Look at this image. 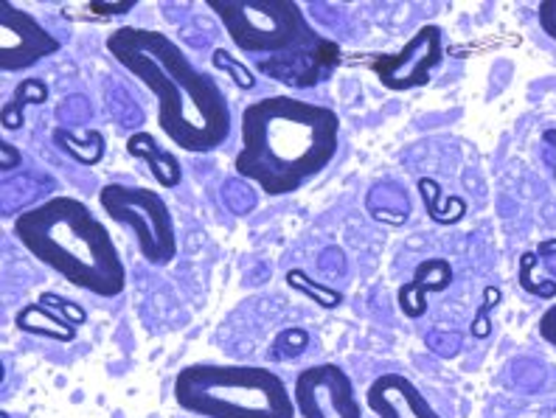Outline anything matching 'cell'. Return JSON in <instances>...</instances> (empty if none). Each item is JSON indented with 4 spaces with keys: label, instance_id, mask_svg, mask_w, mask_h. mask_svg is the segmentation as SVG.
I'll use <instances>...</instances> for the list:
<instances>
[{
    "label": "cell",
    "instance_id": "cell-12",
    "mask_svg": "<svg viewBox=\"0 0 556 418\" xmlns=\"http://www.w3.org/2000/svg\"><path fill=\"white\" fill-rule=\"evenodd\" d=\"M127 152L129 157H136V161H143L150 166L152 177H155V182L163 186V189H177L180 180H184V166H180V161L172 155L169 149H163L157 143V138L150 136V132H132L127 138Z\"/></svg>",
    "mask_w": 556,
    "mask_h": 418
},
{
    "label": "cell",
    "instance_id": "cell-19",
    "mask_svg": "<svg viewBox=\"0 0 556 418\" xmlns=\"http://www.w3.org/2000/svg\"><path fill=\"white\" fill-rule=\"evenodd\" d=\"M309 349V331L292 326V329L278 331L276 340L270 343V359L276 363H287V359H295L299 354Z\"/></svg>",
    "mask_w": 556,
    "mask_h": 418
},
{
    "label": "cell",
    "instance_id": "cell-7",
    "mask_svg": "<svg viewBox=\"0 0 556 418\" xmlns=\"http://www.w3.org/2000/svg\"><path fill=\"white\" fill-rule=\"evenodd\" d=\"M292 402L301 418H363L352 377L338 363L309 365L299 371Z\"/></svg>",
    "mask_w": 556,
    "mask_h": 418
},
{
    "label": "cell",
    "instance_id": "cell-1",
    "mask_svg": "<svg viewBox=\"0 0 556 418\" xmlns=\"http://www.w3.org/2000/svg\"><path fill=\"white\" fill-rule=\"evenodd\" d=\"M110 56L155 96L157 127L177 149L208 155L231 136V107L217 79L200 71L172 37L155 28L118 26Z\"/></svg>",
    "mask_w": 556,
    "mask_h": 418
},
{
    "label": "cell",
    "instance_id": "cell-27",
    "mask_svg": "<svg viewBox=\"0 0 556 418\" xmlns=\"http://www.w3.org/2000/svg\"><path fill=\"white\" fill-rule=\"evenodd\" d=\"M543 149H545V155H548L551 172H554V177H556V129H545Z\"/></svg>",
    "mask_w": 556,
    "mask_h": 418
},
{
    "label": "cell",
    "instance_id": "cell-4",
    "mask_svg": "<svg viewBox=\"0 0 556 418\" xmlns=\"http://www.w3.org/2000/svg\"><path fill=\"white\" fill-rule=\"evenodd\" d=\"M175 402L200 418H295L287 382L262 365L194 363L175 377Z\"/></svg>",
    "mask_w": 556,
    "mask_h": 418
},
{
    "label": "cell",
    "instance_id": "cell-11",
    "mask_svg": "<svg viewBox=\"0 0 556 418\" xmlns=\"http://www.w3.org/2000/svg\"><path fill=\"white\" fill-rule=\"evenodd\" d=\"M455 273L453 264L447 258H425V262L416 264L414 278L407 283H402L400 292H396V301H400V309L405 317H421L428 312L430 295H439V292L450 290Z\"/></svg>",
    "mask_w": 556,
    "mask_h": 418
},
{
    "label": "cell",
    "instance_id": "cell-26",
    "mask_svg": "<svg viewBox=\"0 0 556 418\" xmlns=\"http://www.w3.org/2000/svg\"><path fill=\"white\" fill-rule=\"evenodd\" d=\"M0 155H3V161H0V169H3V175H7V172H14L23 163L21 149L12 147L7 138H3V143H0Z\"/></svg>",
    "mask_w": 556,
    "mask_h": 418
},
{
    "label": "cell",
    "instance_id": "cell-25",
    "mask_svg": "<svg viewBox=\"0 0 556 418\" xmlns=\"http://www.w3.org/2000/svg\"><path fill=\"white\" fill-rule=\"evenodd\" d=\"M536 258L545 264L548 278H554L556 281V239H545V242L536 244Z\"/></svg>",
    "mask_w": 556,
    "mask_h": 418
},
{
    "label": "cell",
    "instance_id": "cell-28",
    "mask_svg": "<svg viewBox=\"0 0 556 418\" xmlns=\"http://www.w3.org/2000/svg\"><path fill=\"white\" fill-rule=\"evenodd\" d=\"M93 9V12H102V14H122V12H129V9H132V3H124V7H90Z\"/></svg>",
    "mask_w": 556,
    "mask_h": 418
},
{
    "label": "cell",
    "instance_id": "cell-14",
    "mask_svg": "<svg viewBox=\"0 0 556 418\" xmlns=\"http://www.w3.org/2000/svg\"><path fill=\"white\" fill-rule=\"evenodd\" d=\"M416 189H419L421 203H425L428 216L435 225H444V228H447V225L462 223L464 216H467L464 197H447L444 189H441V182L433 180V177H419V180H416Z\"/></svg>",
    "mask_w": 556,
    "mask_h": 418
},
{
    "label": "cell",
    "instance_id": "cell-15",
    "mask_svg": "<svg viewBox=\"0 0 556 418\" xmlns=\"http://www.w3.org/2000/svg\"><path fill=\"white\" fill-rule=\"evenodd\" d=\"M54 143L81 166H99L108 152V141L99 129H88L85 136H71L68 129H54Z\"/></svg>",
    "mask_w": 556,
    "mask_h": 418
},
{
    "label": "cell",
    "instance_id": "cell-17",
    "mask_svg": "<svg viewBox=\"0 0 556 418\" xmlns=\"http://www.w3.org/2000/svg\"><path fill=\"white\" fill-rule=\"evenodd\" d=\"M285 281L290 290L301 292L304 297L315 301L320 309H338V306L343 304V292L332 290V287H326V283H318L309 273L299 270V267H295V270H287Z\"/></svg>",
    "mask_w": 556,
    "mask_h": 418
},
{
    "label": "cell",
    "instance_id": "cell-8",
    "mask_svg": "<svg viewBox=\"0 0 556 418\" xmlns=\"http://www.w3.org/2000/svg\"><path fill=\"white\" fill-rule=\"evenodd\" d=\"M441 60H444V35L435 23H428L396 54L374 60L371 71L386 90L407 93V90L428 88Z\"/></svg>",
    "mask_w": 556,
    "mask_h": 418
},
{
    "label": "cell",
    "instance_id": "cell-6",
    "mask_svg": "<svg viewBox=\"0 0 556 418\" xmlns=\"http://www.w3.org/2000/svg\"><path fill=\"white\" fill-rule=\"evenodd\" d=\"M99 205L110 223L122 225L136 239L141 258L152 267H169L177 256V230L169 205L157 191L127 182H108Z\"/></svg>",
    "mask_w": 556,
    "mask_h": 418
},
{
    "label": "cell",
    "instance_id": "cell-24",
    "mask_svg": "<svg viewBox=\"0 0 556 418\" xmlns=\"http://www.w3.org/2000/svg\"><path fill=\"white\" fill-rule=\"evenodd\" d=\"M536 331H540L543 343L556 351V304L545 309V315L540 317V324H536Z\"/></svg>",
    "mask_w": 556,
    "mask_h": 418
},
{
    "label": "cell",
    "instance_id": "cell-13",
    "mask_svg": "<svg viewBox=\"0 0 556 418\" xmlns=\"http://www.w3.org/2000/svg\"><path fill=\"white\" fill-rule=\"evenodd\" d=\"M14 326L26 334H35V338L56 340V343H71L76 340V326L68 324L60 312H48L46 304H28L23 306L17 315H14Z\"/></svg>",
    "mask_w": 556,
    "mask_h": 418
},
{
    "label": "cell",
    "instance_id": "cell-18",
    "mask_svg": "<svg viewBox=\"0 0 556 418\" xmlns=\"http://www.w3.org/2000/svg\"><path fill=\"white\" fill-rule=\"evenodd\" d=\"M536 264H540L536 250H526V253L520 256V276H517L520 278V287L522 292H529V295L551 301V297H556V281L554 278L536 276Z\"/></svg>",
    "mask_w": 556,
    "mask_h": 418
},
{
    "label": "cell",
    "instance_id": "cell-2",
    "mask_svg": "<svg viewBox=\"0 0 556 418\" xmlns=\"http://www.w3.org/2000/svg\"><path fill=\"white\" fill-rule=\"evenodd\" d=\"M233 169L262 194L287 197L334 161L340 118L332 107L295 96H267L242 110Z\"/></svg>",
    "mask_w": 556,
    "mask_h": 418
},
{
    "label": "cell",
    "instance_id": "cell-10",
    "mask_svg": "<svg viewBox=\"0 0 556 418\" xmlns=\"http://www.w3.org/2000/svg\"><path fill=\"white\" fill-rule=\"evenodd\" d=\"M366 407L377 418H441L416 382L396 371L382 373L368 384Z\"/></svg>",
    "mask_w": 556,
    "mask_h": 418
},
{
    "label": "cell",
    "instance_id": "cell-16",
    "mask_svg": "<svg viewBox=\"0 0 556 418\" xmlns=\"http://www.w3.org/2000/svg\"><path fill=\"white\" fill-rule=\"evenodd\" d=\"M48 102V85L42 79L28 76L23 79L17 88H14L12 102L3 104V129L14 132V129L23 127V110L26 104H46Z\"/></svg>",
    "mask_w": 556,
    "mask_h": 418
},
{
    "label": "cell",
    "instance_id": "cell-22",
    "mask_svg": "<svg viewBox=\"0 0 556 418\" xmlns=\"http://www.w3.org/2000/svg\"><path fill=\"white\" fill-rule=\"evenodd\" d=\"M40 301L48 306H56V309H60V315L65 317L68 324H74L76 329L88 324V312L81 309L79 304H71V301H65V297H60V295H51V292H42Z\"/></svg>",
    "mask_w": 556,
    "mask_h": 418
},
{
    "label": "cell",
    "instance_id": "cell-23",
    "mask_svg": "<svg viewBox=\"0 0 556 418\" xmlns=\"http://www.w3.org/2000/svg\"><path fill=\"white\" fill-rule=\"evenodd\" d=\"M536 21H540V28L545 35L556 42V0H543L536 7Z\"/></svg>",
    "mask_w": 556,
    "mask_h": 418
},
{
    "label": "cell",
    "instance_id": "cell-5",
    "mask_svg": "<svg viewBox=\"0 0 556 418\" xmlns=\"http://www.w3.org/2000/svg\"><path fill=\"white\" fill-rule=\"evenodd\" d=\"M208 9L242 54H309L324 40L292 0H211Z\"/></svg>",
    "mask_w": 556,
    "mask_h": 418
},
{
    "label": "cell",
    "instance_id": "cell-3",
    "mask_svg": "<svg viewBox=\"0 0 556 418\" xmlns=\"http://www.w3.org/2000/svg\"><path fill=\"white\" fill-rule=\"evenodd\" d=\"M14 239L48 270L71 287L96 297H118L127 287V270L108 225L96 219L76 197H51L23 211L12 225Z\"/></svg>",
    "mask_w": 556,
    "mask_h": 418
},
{
    "label": "cell",
    "instance_id": "cell-21",
    "mask_svg": "<svg viewBox=\"0 0 556 418\" xmlns=\"http://www.w3.org/2000/svg\"><path fill=\"white\" fill-rule=\"evenodd\" d=\"M503 301V292L497 290V287H486V290H483V301H481V306H478V312H476V320H472V326H469V334H472V338H489V334H492V320H489V309H492V306H497Z\"/></svg>",
    "mask_w": 556,
    "mask_h": 418
},
{
    "label": "cell",
    "instance_id": "cell-20",
    "mask_svg": "<svg viewBox=\"0 0 556 418\" xmlns=\"http://www.w3.org/2000/svg\"><path fill=\"white\" fill-rule=\"evenodd\" d=\"M211 65L225 74L231 76V81L237 85V90H253L256 88V76H253V68H248L244 62H239L237 56L228 51V48H214V54H211Z\"/></svg>",
    "mask_w": 556,
    "mask_h": 418
},
{
    "label": "cell",
    "instance_id": "cell-9",
    "mask_svg": "<svg viewBox=\"0 0 556 418\" xmlns=\"http://www.w3.org/2000/svg\"><path fill=\"white\" fill-rule=\"evenodd\" d=\"M60 51L56 40L35 14L23 12L12 0H0V71L23 74L37 62Z\"/></svg>",
    "mask_w": 556,
    "mask_h": 418
}]
</instances>
